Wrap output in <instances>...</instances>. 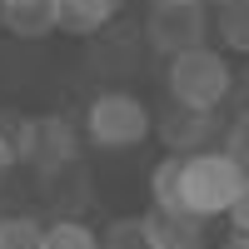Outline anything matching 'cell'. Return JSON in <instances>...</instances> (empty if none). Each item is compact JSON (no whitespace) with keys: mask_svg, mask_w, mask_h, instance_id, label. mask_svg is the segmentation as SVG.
Returning a JSON list of instances; mask_svg holds the SVG:
<instances>
[{"mask_svg":"<svg viewBox=\"0 0 249 249\" xmlns=\"http://www.w3.org/2000/svg\"><path fill=\"white\" fill-rule=\"evenodd\" d=\"M20 164V150H15V130H5V124H0V179H5L10 170Z\"/></svg>","mask_w":249,"mask_h":249,"instance_id":"9a60e30c","label":"cell"},{"mask_svg":"<svg viewBox=\"0 0 249 249\" xmlns=\"http://www.w3.org/2000/svg\"><path fill=\"white\" fill-rule=\"evenodd\" d=\"M155 135L164 140L170 155H195V150H214V144H224L214 110H184V105H175L170 115H164L155 124Z\"/></svg>","mask_w":249,"mask_h":249,"instance_id":"8992f818","label":"cell"},{"mask_svg":"<svg viewBox=\"0 0 249 249\" xmlns=\"http://www.w3.org/2000/svg\"><path fill=\"white\" fill-rule=\"evenodd\" d=\"M0 25L15 40H45L60 30V0H0Z\"/></svg>","mask_w":249,"mask_h":249,"instance_id":"ba28073f","label":"cell"},{"mask_svg":"<svg viewBox=\"0 0 249 249\" xmlns=\"http://www.w3.org/2000/svg\"><path fill=\"white\" fill-rule=\"evenodd\" d=\"M40 249H105V239H100V230H90L85 219L60 214V219L45 224V239H40Z\"/></svg>","mask_w":249,"mask_h":249,"instance_id":"30bf717a","label":"cell"},{"mask_svg":"<svg viewBox=\"0 0 249 249\" xmlns=\"http://www.w3.org/2000/svg\"><path fill=\"white\" fill-rule=\"evenodd\" d=\"M150 249H210V234H204L199 214H184V210H164V204H150Z\"/></svg>","mask_w":249,"mask_h":249,"instance_id":"52a82bcc","label":"cell"},{"mask_svg":"<svg viewBox=\"0 0 249 249\" xmlns=\"http://www.w3.org/2000/svg\"><path fill=\"white\" fill-rule=\"evenodd\" d=\"M249 170L224 150H195V155H179V170H175V195L164 210H184V214H199V219H219L234 210V199L244 190Z\"/></svg>","mask_w":249,"mask_h":249,"instance_id":"6da1fadb","label":"cell"},{"mask_svg":"<svg viewBox=\"0 0 249 249\" xmlns=\"http://www.w3.org/2000/svg\"><path fill=\"white\" fill-rule=\"evenodd\" d=\"M155 135V110L130 90H100L85 105V140L95 150H140Z\"/></svg>","mask_w":249,"mask_h":249,"instance_id":"3957f363","label":"cell"},{"mask_svg":"<svg viewBox=\"0 0 249 249\" xmlns=\"http://www.w3.org/2000/svg\"><path fill=\"white\" fill-rule=\"evenodd\" d=\"M204 5H210V10H224V5H230V0H204Z\"/></svg>","mask_w":249,"mask_h":249,"instance_id":"ac0fdd59","label":"cell"},{"mask_svg":"<svg viewBox=\"0 0 249 249\" xmlns=\"http://www.w3.org/2000/svg\"><path fill=\"white\" fill-rule=\"evenodd\" d=\"M210 5L204 0H150V15H144V35H150V45L170 60L179 50H195L204 45V35H210Z\"/></svg>","mask_w":249,"mask_h":249,"instance_id":"5b68a950","label":"cell"},{"mask_svg":"<svg viewBox=\"0 0 249 249\" xmlns=\"http://www.w3.org/2000/svg\"><path fill=\"white\" fill-rule=\"evenodd\" d=\"M214 249H249V234H239V230H230V234H224Z\"/></svg>","mask_w":249,"mask_h":249,"instance_id":"e0dca14e","label":"cell"},{"mask_svg":"<svg viewBox=\"0 0 249 249\" xmlns=\"http://www.w3.org/2000/svg\"><path fill=\"white\" fill-rule=\"evenodd\" d=\"M214 35L224 40V50H249V0H230L214 10Z\"/></svg>","mask_w":249,"mask_h":249,"instance_id":"8fae6325","label":"cell"},{"mask_svg":"<svg viewBox=\"0 0 249 249\" xmlns=\"http://www.w3.org/2000/svg\"><path fill=\"white\" fill-rule=\"evenodd\" d=\"M124 10V0H60V30L65 35H100Z\"/></svg>","mask_w":249,"mask_h":249,"instance_id":"9c48e42d","label":"cell"},{"mask_svg":"<svg viewBox=\"0 0 249 249\" xmlns=\"http://www.w3.org/2000/svg\"><path fill=\"white\" fill-rule=\"evenodd\" d=\"M244 55H249V50H244Z\"/></svg>","mask_w":249,"mask_h":249,"instance_id":"d6986e66","label":"cell"},{"mask_svg":"<svg viewBox=\"0 0 249 249\" xmlns=\"http://www.w3.org/2000/svg\"><path fill=\"white\" fill-rule=\"evenodd\" d=\"M164 90L184 110H219L234 95V65L214 45H195L164 60Z\"/></svg>","mask_w":249,"mask_h":249,"instance_id":"7a4b0ae2","label":"cell"},{"mask_svg":"<svg viewBox=\"0 0 249 249\" xmlns=\"http://www.w3.org/2000/svg\"><path fill=\"white\" fill-rule=\"evenodd\" d=\"M45 224L35 214H0V249H40Z\"/></svg>","mask_w":249,"mask_h":249,"instance_id":"4fadbf2b","label":"cell"},{"mask_svg":"<svg viewBox=\"0 0 249 249\" xmlns=\"http://www.w3.org/2000/svg\"><path fill=\"white\" fill-rule=\"evenodd\" d=\"M224 150H230V155L244 164V170H249V110H244V115H234V124L224 130Z\"/></svg>","mask_w":249,"mask_h":249,"instance_id":"5bb4252c","label":"cell"},{"mask_svg":"<svg viewBox=\"0 0 249 249\" xmlns=\"http://www.w3.org/2000/svg\"><path fill=\"white\" fill-rule=\"evenodd\" d=\"M105 249H150V219L144 214H120L100 230Z\"/></svg>","mask_w":249,"mask_h":249,"instance_id":"7c38bea8","label":"cell"},{"mask_svg":"<svg viewBox=\"0 0 249 249\" xmlns=\"http://www.w3.org/2000/svg\"><path fill=\"white\" fill-rule=\"evenodd\" d=\"M230 230L249 234V179H244V190H239V199H234V210H230Z\"/></svg>","mask_w":249,"mask_h":249,"instance_id":"2e32d148","label":"cell"},{"mask_svg":"<svg viewBox=\"0 0 249 249\" xmlns=\"http://www.w3.org/2000/svg\"><path fill=\"white\" fill-rule=\"evenodd\" d=\"M15 150H20V164L35 175H60L70 170L75 155H80V130L65 120V115H30L15 124Z\"/></svg>","mask_w":249,"mask_h":249,"instance_id":"277c9868","label":"cell"}]
</instances>
